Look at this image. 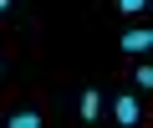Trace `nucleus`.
<instances>
[{
  "label": "nucleus",
  "mask_w": 153,
  "mask_h": 128,
  "mask_svg": "<svg viewBox=\"0 0 153 128\" xmlns=\"http://www.w3.org/2000/svg\"><path fill=\"white\" fill-rule=\"evenodd\" d=\"M5 123H10V128H41V113H36V108H16Z\"/></svg>",
  "instance_id": "nucleus-4"
},
{
  "label": "nucleus",
  "mask_w": 153,
  "mask_h": 128,
  "mask_svg": "<svg viewBox=\"0 0 153 128\" xmlns=\"http://www.w3.org/2000/svg\"><path fill=\"white\" fill-rule=\"evenodd\" d=\"M5 10H10V0H0V16H5Z\"/></svg>",
  "instance_id": "nucleus-7"
},
{
  "label": "nucleus",
  "mask_w": 153,
  "mask_h": 128,
  "mask_svg": "<svg viewBox=\"0 0 153 128\" xmlns=\"http://www.w3.org/2000/svg\"><path fill=\"white\" fill-rule=\"evenodd\" d=\"M102 108H107V97H102L97 87H82V92H76V118H82V123H97Z\"/></svg>",
  "instance_id": "nucleus-3"
},
{
  "label": "nucleus",
  "mask_w": 153,
  "mask_h": 128,
  "mask_svg": "<svg viewBox=\"0 0 153 128\" xmlns=\"http://www.w3.org/2000/svg\"><path fill=\"white\" fill-rule=\"evenodd\" d=\"M133 82H138V92L153 87V67H148V61H133Z\"/></svg>",
  "instance_id": "nucleus-5"
},
{
  "label": "nucleus",
  "mask_w": 153,
  "mask_h": 128,
  "mask_svg": "<svg viewBox=\"0 0 153 128\" xmlns=\"http://www.w3.org/2000/svg\"><path fill=\"white\" fill-rule=\"evenodd\" d=\"M117 46H123V56H148V51H153V31H148V26H128V31L117 36Z\"/></svg>",
  "instance_id": "nucleus-2"
},
{
  "label": "nucleus",
  "mask_w": 153,
  "mask_h": 128,
  "mask_svg": "<svg viewBox=\"0 0 153 128\" xmlns=\"http://www.w3.org/2000/svg\"><path fill=\"white\" fill-rule=\"evenodd\" d=\"M0 72H5V56H0Z\"/></svg>",
  "instance_id": "nucleus-8"
},
{
  "label": "nucleus",
  "mask_w": 153,
  "mask_h": 128,
  "mask_svg": "<svg viewBox=\"0 0 153 128\" xmlns=\"http://www.w3.org/2000/svg\"><path fill=\"white\" fill-rule=\"evenodd\" d=\"M148 5H153V0H117V10H123V16H143Z\"/></svg>",
  "instance_id": "nucleus-6"
},
{
  "label": "nucleus",
  "mask_w": 153,
  "mask_h": 128,
  "mask_svg": "<svg viewBox=\"0 0 153 128\" xmlns=\"http://www.w3.org/2000/svg\"><path fill=\"white\" fill-rule=\"evenodd\" d=\"M107 108H112V118H117L123 128H138V123H143V103H138V92H117V97H107Z\"/></svg>",
  "instance_id": "nucleus-1"
}]
</instances>
